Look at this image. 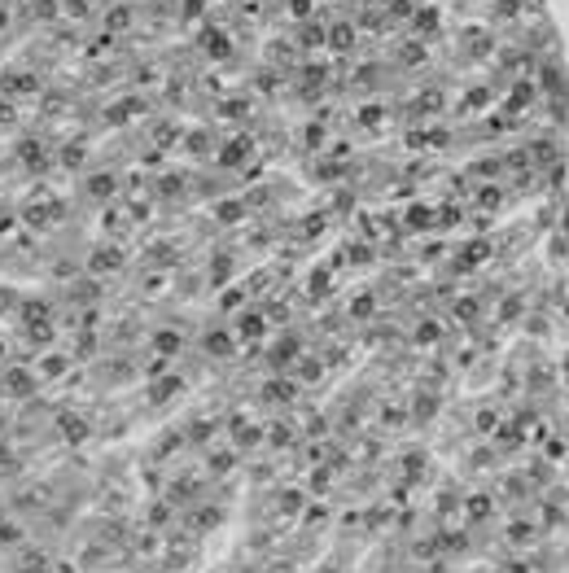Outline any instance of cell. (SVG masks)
<instances>
[{
    "label": "cell",
    "instance_id": "14",
    "mask_svg": "<svg viewBox=\"0 0 569 573\" xmlns=\"http://www.w3.org/2000/svg\"><path fill=\"white\" fill-rule=\"evenodd\" d=\"M346 44H350V31L337 27V31H333V49H346Z\"/></svg>",
    "mask_w": 569,
    "mask_h": 573
},
{
    "label": "cell",
    "instance_id": "2",
    "mask_svg": "<svg viewBox=\"0 0 569 573\" xmlns=\"http://www.w3.org/2000/svg\"><path fill=\"white\" fill-rule=\"evenodd\" d=\"M0 88H5L9 97H22V92H35V88H40V79H35V75H22V70H9V75L0 79Z\"/></svg>",
    "mask_w": 569,
    "mask_h": 573
},
{
    "label": "cell",
    "instance_id": "13",
    "mask_svg": "<svg viewBox=\"0 0 569 573\" xmlns=\"http://www.w3.org/2000/svg\"><path fill=\"white\" fill-rule=\"evenodd\" d=\"M206 346H210V350H215V355H223V350H228V337H223V333H215V337H206Z\"/></svg>",
    "mask_w": 569,
    "mask_h": 573
},
{
    "label": "cell",
    "instance_id": "4",
    "mask_svg": "<svg viewBox=\"0 0 569 573\" xmlns=\"http://www.w3.org/2000/svg\"><path fill=\"white\" fill-rule=\"evenodd\" d=\"M18 569H22V573H49V560H44V552H31V547H22Z\"/></svg>",
    "mask_w": 569,
    "mask_h": 573
},
{
    "label": "cell",
    "instance_id": "5",
    "mask_svg": "<svg viewBox=\"0 0 569 573\" xmlns=\"http://www.w3.org/2000/svg\"><path fill=\"white\" fill-rule=\"evenodd\" d=\"M118 262H123V254H118L114 245L110 249H97V254H92V271H114Z\"/></svg>",
    "mask_w": 569,
    "mask_h": 573
},
{
    "label": "cell",
    "instance_id": "12",
    "mask_svg": "<svg viewBox=\"0 0 569 573\" xmlns=\"http://www.w3.org/2000/svg\"><path fill=\"white\" fill-rule=\"evenodd\" d=\"M258 328H263V319H258V315L241 319V333H245V337H258Z\"/></svg>",
    "mask_w": 569,
    "mask_h": 573
},
{
    "label": "cell",
    "instance_id": "7",
    "mask_svg": "<svg viewBox=\"0 0 569 573\" xmlns=\"http://www.w3.org/2000/svg\"><path fill=\"white\" fill-rule=\"evenodd\" d=\"M88 193L92 197H114V175H88Z\"/></svg>",
    "mask_w": 569,
    "mask_h": 573
},
{
    "label": "cell",
    "instance_id": "1",
    "mask_svg": "<svg viewBox=\"0 0 569 573\" xmlns=\"http://www.w3.org/2000/svg\"><path fill=\"white\" fill-rule=\"evenodd\" d=\"M0 385L14 394V398H18V394H31V390H35V368L9 363V368H5V377H0Z\"/></svg>",
    "mask_w": 569,
    "mask_h": 573
},
{
    "label": "cell",
    "instance_id": "15",
    "mask_svg": "<svg viewBox=\"0 0 569 573\" xmlns=\"http://www.w3.org/2000/svg\"><path fill=\"white\" fill-rule=\"evenodd\" d=\"M0 442H5V416H0Z\"/></svg>",
    "mask_w": 569,
    "mask_h": 573
},
{
    "label": "cell",
    "instance_id": "6",
    "mask_svg": "<svg viewBox=\"0 0 569 573\" xmlns=\"http://www.w3.org/2000/svg\"><path fill=\"white\" fill-rule=\"evenodd\" d=\"M66 372V355H44L40 368H35V377H62Z\"/></svg>",
    "mask_w": 569,
    "mask_h": 573
},
{
    "label": "cell",
    "instance_id": "9",
    "mask_svg": "<svg viewBox=\"0 0 569 573\" xmlns=\"http://www.w3.org/2000/svg\"><path fill=\"white\" fill-rule=\"evenodd\" d=\"M66 18H88V0H62Z\"/></svg>",
    "mask_w": 569,
    "mask_h": 573
},
{
    "label": "cell",
    "instance_id": "11",
    "mask_svg": "<svg viewBox=\"0 0 569 573\" xmlns=\"http://www.w3.org/2000/svg\"><path fill=\"white\" fill-rule=\"evenodd\" d=\"M9 543H18V530L9 521H0V547H9Z\"/></svg>",
    "mask_w": 569,
    "mask_h": 573
},
{
    "label": "cell",
    "instance_id": "10",
    "mask_svg": "<svg viewBox=\"0 0 569 573\" xmlns=\"http://www.w3.org/2000/svg\"><path fill=\"white\" fill-rule=\"evenodd\" d=\"M158 350H180V333H158Z\"/></svg>",
    "mask_w": 569,
    "mask_h": 573
},
{
    "label": "cell",
    "instance_id": "8",
    "mask_svg": "<svg viewBox=\"0 0 569 573\" xmlns=\"http://www.w3.org/2000/svg\"><path fill=\"white\" fill-rule=\"evenodd\" d=\"M22 162H27V166H44V162H49L40 140H22Z\"/></svg>",
    "mask_w": 569,
    "mask_h": 573
},
{
    "label": "cell",
    "instance_id": "3",
    "mask_svg": "<svg viewBox=\"0 0 569 573\" xmlns=\"http://www.w3.org/2000/svg\"><path fill=\"white\" fill-rule=\"evenodd\" d=\"M57 434L66 438V442H84V434H88V425L79 420V416H62L57 420Z\"/></svg>",
    "mask_w": 569,
    "mask_h": 573
}]
</instances>
